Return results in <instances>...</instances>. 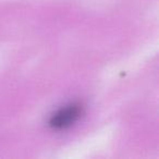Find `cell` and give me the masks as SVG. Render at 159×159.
Instances as JSON below:
<instances>
[{
	"mask_svg": "<svg viewBox=\"0 0 159 159\" xmlns=\"http://www.w3.org/2000/svg\"><path fill=\"white\" fill-rule=\"evenodd\" d=\"M82 113V106L80 105H71L66 108L58 111L51 119V126L57 129L66 128L71 125Z\"/></svg>",
	"mask_w": 159,
	"mask_h": 159,
	"instance_id": "1",
	"label": "cell"
}]
</instances>
